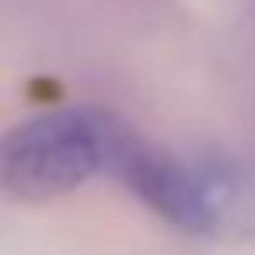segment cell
I'll list each match as a JSON object with an SVG mask.
<instances>
[{
  "mask_svg": "<svg viewBox=\"0 0 255 255\" xmlns=\"http://www.w3.org/2000/svg\"><path fill=\"white\" fill-rule=\"evenodd\" d=\"M126 126L105 112L70 109L0 136V189L18 199H53L109 171Z\"/></svg>",
  "mask_w": 255,
  "mask_h": 255,
  "instance_id": "6da1fadb",
  "label": "cell"
},
{
  "mask_svg": "<svg viewBox=\"0 0 255 255\" xmlns=\"http://www.w3.org/2000/svg\"><path fill=\"white\" fill-rule=\"evenodd\" d=\"M109 171L123 178L150 210H157L164 220L185 231H210L220 220V210L231 196L224 175L196 171L168 154H157L147 143H140L129 129L119 140Z\"/></svg>",
  "mask_w": 255,
  "mask_h": 255,
  "instance_id": "7a4b0ae2",
  "label": "cell"
}]
</instances>
